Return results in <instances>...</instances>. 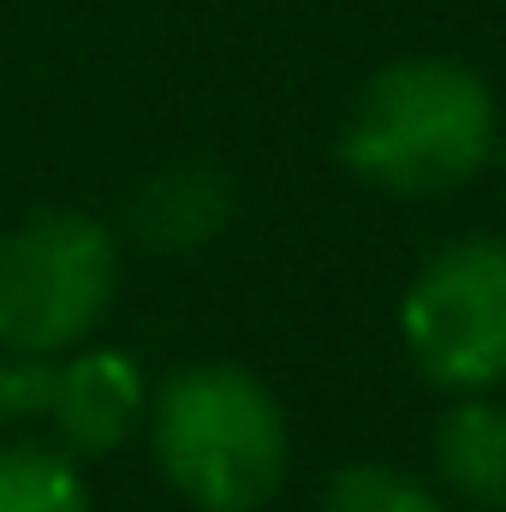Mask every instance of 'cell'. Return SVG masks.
<instances>
[{"label": "cell", "instance_id": "obj_1", "mask_svg": "<svg viewBox=\"0 0 506 512\" xmlns=\"http://www.w3.org/2000/svg\"><path fill=\"white\" fill-rule=\"evenodd\" d=\"M495 90L459 60H393L358 90L340 161L381 191H453L495 155Z\"/></svg>", "mask_w": 506, "mask_h": 512}, {"label": "cell", "instance_id": "obj_2", "mask_svg": "<svg viewBox=\"0 0 506 512\" xmlns=\"http://www.w3.org/2000/svg\"><path fill=\"white\" fill-rule=\"evenodd\" d=\"M155 459L197 512H256L286 483V411L239 364H191L155 399Z\"/></svg>", "mask_w": 506, "mask_h": 512}, {"label": "cell", "instance_id": "obj_3", "mask_svg": "<svg viewBox=\"0 0 506 512\" xmlns=\"http://www.w3.org/2000/svg\"><path fill=\"white\" fill-rule=\"evenodd\" d=\"M114 298V239L78 209H42L0 239V346L54 358L84 346Z\"/></svg>", "mask_w": 506, "mask_h": 512}, {"label": "cell", "instance_id": "obj_4", "mask_svg": "<svg viewBox=\"0 0 506 512\" xmlns=\"http://www.w3.org/2000/svg\"><path fill=\"white\" fill-rule=\"evenodd\" d=\"M399 334L429 382L483 393L506 382V245L459 239L405 286Z\"/></svg>", "mask_w": 506, "mask_h": 512}, {"label": "cell", "instance_id": "obj_5", "mask_svg": "<svg viewBox=\"0 0 506 512\" xmlns=\"http://www.w3.org/2000/svg\"><path fill=\"white\" fill-rule=\"evenodd\" d=\"M143 370L126 352H72L54 370V399L48 417L60 429V441L78 459H108L131 441V429L143 423Z\"/></svg>", "mask_w": 506, "mask_h": 512}, {"label": "cell", "instance_id": "obj_6", "mask_svg": "<svg viewBox=\"0 0 506 512\" xmlns=\"http://www.w3.org/2000/svg\"><path fill=\"white\" fill-rule=\"evenodd\" d=\"M227 215H233V191H227V179H221L215 167H203V161H185V167L155 173V179L137 191V203H131L137 239L155 245V251H167V256L203 251V245L227 227Z\"/></svg>", "mask_w": 506, "mask_h": 512}, {"label": "cell", "instance_id": "obj_7", "mask_svg": "<svg viewBox=\"0 0 506 512\" xmlns=\"http://www.w3.org/2000/svg\"><path fill=\"white\" fill-rule=\"evenodd\" d=\"M435 465L471 507L506 512V405L459 399L435 423Z\"/></svg>", "mask_w": 506, "mask_h": 512}, {"label": "cell", "instance_id": "obj_8", "mask_svg": "<svg viewBox=\"0 0 506 512\" xmlns=\"http://www.w3.org/2000/svg\"><path fill=\"white\" fill-rule=\"evenodd\" d=\"M0 512H90L78 465L54 447H0Z\"/></svg>", "mask_w": 506, "mask_h": 512}, {"label": "cell", "instance_id": "obj_9", "mask_svg": "<svg viewBox=\"0 0 506 512\" xmlns=\"http://www.w3.org/2000/svg\"><path fill=\"white\" fill-rule=\"evenodd\" d=\"M322 512H447L411 471H393V465H346L328 495Z\"/></svg>", "mask_w": 506, "mask_h": 512}, {"label": "cell", "instance_id": "obj_10", "mask_svg": "<svg viewBox=\"0 0 506 512\" xmlns=\"http://www.w3.org/2000/svg\"><path fill=\"white\" fill-rule=\"evenodd\" d=\"M54 358H0V423L12 417H48V399H54Z\"/></svg>", "mask_w": 506, "mask_h": 512}, {"label": "cell", "instance_id": "obj_11", "mask_svg": "<svg viewBox=\"0 0 506 512\" xmlns=\"http://www.w3.org/2000/svg\"><path fill=\"white\" fill-rule=\"evenodd\" d=\"M501 167H506V155H501Z\"/></svg>", "mask_w": 506, "mask_h": 512}]
</instances>
